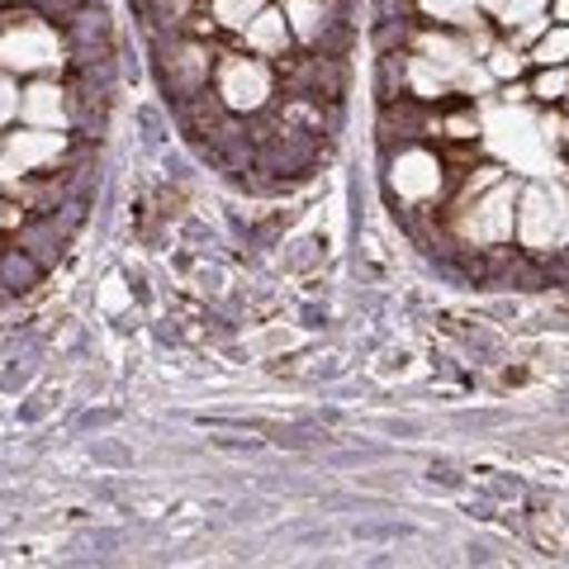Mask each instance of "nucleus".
I'll list each match as a JSON object with an SVG mask.
<instances>
[{
  "instance_id": "6",
  "label": "nucleus",
  "mask_w": 569,
  "mask_h": 569,
  "mask_svg": "<svg viewBox=\"0 0 569 569\" xmlns=\"http://www.w3.org/2000/svg\"><path fill=\"white\" fill-rule=\"evenodd\" d=\"M441 186H447V167H441L437 152L418 148V142H403L389 162V190L399 194L403 204H432Z\"/></svg>"
},
{
  "instance_id": "2",
  "label": "nucleus",
  "mask_w": 569,
  "mask_h": 569,
  "mask_svg": "<svg viewBox=\"0 0 569 569\" xmlns=\"http://www.w3.org/2000/svg\"><path fill=\"white\" fill-rule=\"evenodd\" d=\"M6 33H0V71L10 77H48V71L67 67V43L58 24L43 14H0Z\"/></svg>"
},
{
  "instance_id": "15",
  "label": "nucleus",
  "mask_w": 569,
  "mask_h": 569,
  "mask_svg": "<svg viewBox=\"0 0 569 569\" xmlns=\"http://www.w3.org/2000/svg\"><path fill=\"white\" fill-rule=\"evenodd\" d=\"M485 67L493 71V81H518L522 67H527V52L512 48V43L503 39V43H493V48L485 52Z\"/></svg>"
},
{
  "instance_id": "12",
  "label": "nucleus",
  "mask_w": 569,
  "mask_h": 569,
  "mask_svg": "<svg viewBox=\"0 0 569 569\" xmlns=\"http://www.w3.org/2000/svg\"><path fill=\"white\" fill-rule=\"evenodd\" d=\"M527 62H537V67H569V24H550L541 39L527 48Z\"/></svg>"
},
{
  "instance_id": "21",
  "label": "nucleus",
  "mask_w": 569,
  "mask_h": 569,
  "mask_svg": "<svg viewBox=\"0 0 569 569\" xmlns=\"http://www.w3.org/2000/svg\"><path fill=\"white\" fill-rule=\"evenodd\" d=\"M550 20H556V24H569V0H556V10H550Z\"/></svg>"
},
{
  "instance_id": "10",
  "label": "nucleus",
  "mask_w": 569,
  "mask_h": 569,
  "mask_svg": "<svg viewBox=\"0 0 569 569\" xmlns=\"http://www.w3.org/2000/svg\"><path fill=\"white\" fill-rule=\"evenodd\" d=\"M290 39L295 33H290V24H284V10H271V6L242 29L247 52H252V58H266V62H280L284 52H290Z\"/></svg>"
},
{
  "instance_id": "19",
  "label": "nucleus",
  "mask_w": 569,
  "mask_h": 569,
  "mask_svg": "<svg viewBox=\"0 0 569 569\" xmlns=\"http://www.w3.org/2000/svg\"><path fill=\"white\" fill-rule=\"evenodd\" d=\"M441 138H451V142H479V119H475V114H451V119H441Z\"/></svg>"
},
{
  "instance_id": "18",
  "label": "nucleus",
  "mask_w": 569,
  "mask_h": 569,
  "mask_svg": "<svg viewBox=\"0 0 569 569\" xmlns=\"http://www.w3.org/2000/svg\"><path fill=\"white\" fill-rule=\"evenodd\" d=\"M550 10V0H508V6L503 10H498L493 14V20H498V29H518V24H527V20H537V14H546Z\"/></svg>"
},
{
  "instance_id": "20",
  "label": "nucleus",
  "mask_w": 569,
  "mask_h": 569,
  "mask_svg": "<svg viewBox=\"0 0 569 569\" xmlns=\"http://www.w3.org/2000/svg\"><path fill=\"white\" fill-rule=\"evenodd\" d=\"M10 119H20V86H14L10 71H0V129Z\"/></svg>"
},
{
  "instance_id": "5",
  "label": "nucleus",
  "mask_w": 569,
  "mask_h": 569,
  "mask_svg": "<svg viewBox=\"0 0 569 569\" xmlns=\"http://www.w3.org/2000/svg\"><path fill=\"white\" fill-rule=\"evenodd\" d=\"M518 238L527 252H560L565 238H569V200L550 194L541 186H531L522 194V209H518Z\"/></svg>"
},
{
  "instance_id": "8",
  "label": "nucleus",
  "mask_w": 569,
  "mask_h": 569,
  "mask_svg": "<svg viewBox=\"0 0 569 569\" xmlns=\"http://www.w3.org/2000/svg\"><path fill=\"white\" fill-rule=\"evenodd\" d=\"M71 119V96L52 77H33L20 91V123L33 129H67Z\"/></svg>"
},
{
  "instance_id": "22",
  "label": "nucleus",
  "mask_w": 569,
  "mask_h": 569,
  "mask_svg": "<svg viewBox=\"0 0 569 569\" xmlns=\"http://www.w3.org/2000/svg\"><path fill=\"white\" fill-rule=\"evenodd\" d=\"M475 6H479V14H498V10L508 6V0H475Z\"/></svg>"
},
{
  "instance_id": "7",
  "label": "nucleus",
  "mask_w": 569,
  "mask_h": 569,
  "mask_svg": "<svg viewBox=\"0 0 569 569\" xmlns=\"http://www.w3.org/2000/svg\"><path fill=\"white\" fill-rule=\"evenodd\" d=\"M0 152L14 157L29 176H43L62 162V152H67V133L62 129H33V123H24V129H14L0 138Z\"/></svg>"
},
{
  "instance_id": "17",
  "label": "nucleus",
  "mask_w": 569,
  "mask_h": 569,
  "mask_svg": "<svg viewBox=\"0 0 569 569\" xmlns=\"http://www.w3.org/2000/svg\"><path fill=\"white\" fill-rule=\"evenodd\" d=\"M565 96H569V67H541V77L531 81V100L560 104Z\"/></svg>"
},
{
  "instance_id": "1",
  "label": "nucleus",
  "mask_w": 569,
  "mask_h": 569,
  "mask_svg": "<svg viewBox=\"0 0 569 569\" xmlns=\"http://www.w3.org/2000/svg\"><path fill=\"white\" fill-rule=\"evenodd\" d=\"M447 228L460 247H475V252H498V247H508L512 233H518V181L503 176V181L489 186L479 200L456 209L447 219Z\"/></svg>"
},
{
  "instance_id": "14",
  "label": "nucleus",
  "mask_w": 569,
  "mask_h": 569,
  "mask_svg": "<svg viewBox=\"0 0 569 569\" xmlns=\"http://www.w3.org/2000/svg\"><path fill=\"white\" fill-rule=\"evenodd\" d=\"M194 6H209V0H152V20H162L171 33H190V24L200 20Z\"/></svg>"
},
{
  "instance_id": "9",
  "label": "nucleus",
  "mask_w": 569,
  "mask_h": 569,
  "mask_svg": "<svg viewBox=\"0 0 569 569\" xmlns=\"http://www.w3.org/2000/svg\"><path fill=\"white\" fill-rule=\"evenodd\" d=\"M284 24H290V33L305 48H318L328 39V29L337 24L332 14H337V0H284Z\"/></svg>"
},
{
  "instance_id": "24",
  "label": "nucleus",
  "mask_w": 569,
  "mask_h": 569,
  "mask_svg": "<svg viewBox=\"0 0 569 569\" xmlns=\"http://www.w3.org/2000/svg\"><path fill=\"white\" fill-rule=\"evenodd\" d=\"M560 104H565V110H569V96H565V100H560Z\"/></svg>"
},
{
  "instance_id": "3",
  "label": "nucleus",
  "mask_w": 569,
  "mask_h": 569,
  "mask_svg": "<svg viewBox=\"0 0 569 569\" xmlns=\"http://www.w3.org/2000/svg\"><path fill=\"white\" fill-rule=\"evenodd\" d=\"M219 100L228 104L233 114H261L266 104H271V91H276V77L271 67H266V58H242V52H219Z\"/></svg>"
},
{
  "instance_id": "16",
  "label": "nucleus",
  "mask_w": 569,
  "mask_h": 569,
  "mask_svg": "<svg viewBox=\"0 0 569 569\" xmlns=\"http://www.w3.org/2000/svg\"><path fill=\"white\" fill-rule=\"evenodd\" d=\"M498 181H503V167H498V162H485V167H479V171H470V176H466V181H460V194H456V204H451V213H456V209H466L470 200H479V194H485L489 186H498Z\"/></svg>"
},
{
  "instance_id": "13",
  "label": "nucleus",
  "mask_w": 569,
  "mask_h": 569,
  "mask_svg": "<svg viewBox=\"0 0 569 569\" xmlns=\"http://www.w3.org/2000/svg\"><path fill=\"white\" fill-rule=\"evenodd\" d=\"M261 10H266V0H209V20L233 33H242Z\"/></svg>"
},
{
  "instance_id": "4",
  "label": "nucleus",
  "mask_w": 569,
  "mask_h": 569,
  "mask_svg": "<svg viewBox=\"0 0 569 569\" xmlns=\"http://www.w3.org/2000/svg\"><path fill=\"white\" fill-rule=\"evenodd\" d=\"M157 52H162V77L176 91V100L200 96L213 77V67H219V52H213L200 33H171V39L157 43Z\"/></svg>"
},
{
  "instance_id": "23",
  "label": "nucleus",
  "mask_w": 569,
  "mask_h": 569,
  "mask_svg": "<svg viewBox=\"0 0 569 569\" xmlns=\"http://www.w3.org/2000/svg\"><path fill=\"white\" fill-rule=\"evenodd\" d=\"M560 138H565V142H569V123H565V133H560Z\"/></svg>"
},
{
  "instance_id": "11",
  "label": "nucleus",
  "mask_w": 569,
  "mask_h": 569,
  "mask_svg": "<svg viewBox=\"0 0 569 569\" xmlns=\"http://www.w3.org/2000/svg\"><path fill=\"white\" fill-rule=\"evenodd\" d=\"M418 10L432 24H447V29H460V33H479V29H485L475 0H418Z\"/></svg>"
}]
</instances>
